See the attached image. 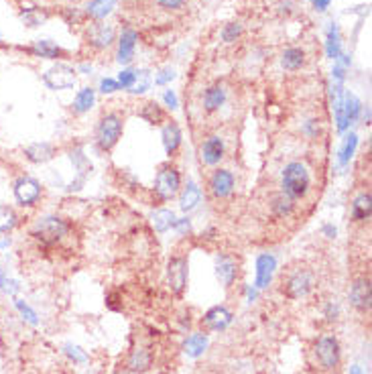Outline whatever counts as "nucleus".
<instances>
[{"label": "nucleus", "instance_id": "obj_26", "mask_svg": "<svg viewBox=\"0 0 372 374\" xmlns=\"http://www.w3.org/2000/svg\"><path fill=\"white\" fill-rule=\"evenodd\" d=\"M308 63V53L301 47H287L281 53V67L287 71H299Z\"/></svg>", "mask_w": 372, "mask_h": 374}, {"label": "nucleus", "instance_id": "obj_36", "mask_svg": "<svg viewBox=\"0 0 372 374\" xmlns=\"http://www.w3.org/2000/svg\"><path fill=\"white\" fill-rule=\"evenodd\" d=\"M326 53L328 57L338 62V57L342 55V41H340V29L336 22H331L330 31H328V41H326Z\"/></svg>", "mask_w": 372, "mask_h": 374}, {"label": "nucleus", "instance_id": "obj_3", "mask_svg": "<svg viewBox=\"0 0 372 374\" xmlns=\"http://www.w3.org/2000/svg\"><path fill=\"white\" fill-rule=\"evenodd\" d=\"M315 289V272L308 265H299L287 270V275L283 277V295L297 301V299H305L311 291Z\"/></svg>", "mask_w": 372, "mask_h": 374}, {"label": "nucleus", "instance_id": "obj_20", "mask_svg": "<svg viewBox=\"0 0 372 374\" xmlns=\"http://www.w3.org/2000/svg\"><path fill=\"white\" fill-rule=\"evenodd\" d=\"M350 216L354 222L358 224H364L368 222L372 216V195L371 191H360L354 200H352V208H350Z\"/></svg>", "mask_w": 372, "mask_h": 374}, {"label": "nucleus", "instance_id": "obj_37", "mask_svg": "<svg viewBox=\"0 0 372 374\" xmlns=\"http://www.w3.org/2000/svg\"><path fill=\"white\" fill-rule=\"evenodd\" d=\"M19 291H21V283L13 275H8V270L0 267V293H4L8 297H17Z\"/></svg>", "mask_w": 372, "mask_h": 374}, {"label": "nucleus", "instance_id": "obj_28", "mask_svg": "<svg viewBox=\"0 0 372 374\" xmlns=\"http://www.w3.org/2000/svg\"><path fill=\"white\" fill-rule=\"evenodd\" d=\"M19 19L25 27L29 29H37V27H43L47 19H49V13L41 8V6H22L19 11Z\"/></svg>", "mask_w": 372, "mask_h": 374}, {"label": "nucleus", "instance_id": "obj_15", "mask_svg": "<svg viewBox=\"0 0 372 374\" xmlns=\"http://www.w3.org/2000/svg\"><path fill=\"white\" fill-rule=\"evenodd\" d=\"M153 350L149 346H132V350L126 356V370L132 374H143L146 370H151L153 366Z\"/></svg>", "mask_w": 372, "mask_h": 374}, {"label": "nucleus", "instance_id": "obj_18", "mask_svg": "<svg viewBox=\"0 0 372 374\" xmlns=\"http://www.w3.org/2000/svg\"><path fill=\"white\" fill-rule=\"evenodd\" d=\"M216 277L226 289H230L234 285V281L238 277V263H236V258L232 254L218 252V256H216Z\"/></svg>", "mask_w": 372, "mask_h": 374}, {"label": "nucleus", "instance_id": "obj_12", "mask_svg": "<svg viewBox=\"0 0 372 374\" xmlns=\"http://www.w3.org/2000/svg\"><path fill=\"white\" fill-rule=\"evenodd\" d=\"M207 187H209V193L216 198V200H226L234 193L236 189V179H234V173L228 171V169H216L209 179H207Z\"/></svg>", "mask_w": 372, "mask_h": 374}, {"label": "nucleus", "instance_id": "obj_30", "mask_svg": "<svg viewBox=\"0 0 372 374\" xmlns=\"http://www.w3.org/2000/svg\"><path fill=\"white\" fill-rule=\"evenodd\" d=\"M21 224V216L19 212L8 206V204H0V234H11L19 228Z\"/></svg>", "mask_w": 372, "mask_h": 374}, {"label": "nucleus", "instance_id": "obj_39", "mask_svg": "<svg viewBox=\"0 0 372 374\" xmlns=\"http://www.w3.org/2000/svg\"><path fill=\"white\" fill-rule=\"evenodd\" d=\"M151 71L149 69H137V80L132 83V88L128 90L130 94H135V96H141V94H145L146 90L151 88Z\"/></svg>", "mask_w": 372, "mask_h": 374}, {"label": "nucleus", "instance_id": "obj_10", "mask_svg": "<svg viewBox=\"0 0 372 374\" xmlns=\"http://www.w3.org/2000/svg\"><path fill=\"white\" fill-rule=\"evenodd\" d=\"M350 305L358 313H371L372 307V283L368 275L356 277L352 281L350 291H348Z\"/></svg>", "mask_w": 372, "mask_h": 374}, {"label": "nucleus", "instance_id": "obj_42", "mask_svg": "<svg viewBox=\"0 0 372 374\" xmlns=\"http://www.w3.org/2000/svg\"><path fill=\"white\" fill-rule=\"evenodd\" d=\"M62 17L69 27H78V25H82L83 19H85V13H82V11L76 8V6H65L62 11Z\"/></svg>", "mask_w": 372, "mask_h": 374}, {"label": "nucleus", "instance_id": "obj_48", "mask_svg": "<svg viewBox=\"0 0 372 374\" xmlns=\"http://www.w3.org/2000/svg\"><path fill=\"white\" fill-rule=\"evenodd\" d=\"M116 90H120V85H118L116 80H112V78L100 80V92H102V94H114Z\"/></svg>", "mask_w": 372, "mask_h": 374}, {"label": "nucleus", "instance_id": "obj_41", "mask_svg": "<svg viewBox=\"0 0 372 374\" xmlns=\"http://www.w3.org/2000/svg\"><path fill=\"white\" fill-rule=\"evenodd\" d=\"M153 2H155V6H157L161 13L173 15V13H181L187 6L189 0H153Z\"/></svg>", "mask_w": 372, "mask_h": 374}, {"label": "nucleus", "instance_id": "obj_7", "mask_svg": "<svg viewBox=\"0 0 372 374\" xmlns=\"http://www.w3.org/2000/svg\"><path fill=\"white\" fill-rule=\"evenodd\" d=\"M181 189V173L175 165H161L155 177V193L159 200H173Z\"/></svg>", "mask_w": 372, "mask_h": 374}, {"label": "nucleus", "instance_id": "obj_9", "mask_svg": "<svg viewBox=\"0 0 372 374\" xmlns=\"http://www.w3.org/2000/svg\"><path fill=\"white\" fill-rule=\"evenodd\" d=\"M76 82H78V71L67 63H53L43 74V83L53 92L69 90V88L76 85Z\"/></svg>", "mask_w": 372, "mask_h": 374}, {"label": "nucleus", "instance_id": "obj_13", "mask_svg": "<svg viewBox=\"0 0 372 374\" xmlns=\"http://www.w3.org/2000/svg\"><path fill=\"white\" fill-rule=\"evenodd\" d=\"M57 155L55 145L47 143V141H35L31 145H27L22 148V157L31 163V165H45L49 161H53Z\"/></svg>", "mask_w": 372, "mask_h": 374}, {"label": "nucleus", "instance_id": "obj_56", "mask_svg": "<svg viewBox=\"0 0 372 374\" xmlns=\"http://www.w3.org/2000/svg\"><path fill=\"white\" fill-rule=\"evenodd\" d=\"M80 71H83V74L92 71V65H88V63H82V65H80Z\"/></svg>", "mask_w": 372, "mask_h": 374}, {"label": "nucleus", "instance_id": "obj_25", "mask_svg": "<svg viewBox=\"0 0 372 374\" xmlns=\"http://www.w3.org/2000/svg\"><path fill=\"white\" fill-rule=\"evenodd\" d=\"M207 346H209V338H207L206 333L195 332L189 333L186 340H184L181 350H184V354L189 356V358H200V356L206 354Z\"/></svg>", "mask_w": 372, "mask_h": 374}, {"label": "nucleus", "instance_id": "obj_2", "mask_svg": "<svg viewBox=\"0 0 372 374\" xmlns=\"http://www.w3.org/2000/svg\"><path fill=\"white\" fill-rule=\"evenodd\" d=\"M311 189V173L301 161H291L281 173V191L293 202L305 200Z\"/></svg>", "mask_w": 372, "mask_h": 374}, {"label": "nucleus", "instance_id": "obj_40", "mask_svg": "<svg viewBox=\"0 0 372 374\" xmlns=\"http://www.w3.org/2000/svg\"><path fill=\"white\" fill-rule=\"evenodd\" d=\"M220 37L224 43H236L240 37H242V25L240 22H228L224 25V29L220 31Z\"/></svg>", "mask_w": 372, "mask_h": 374}, {"label": "nucleus", "instance_id": "obj_44", "mask_svg": "<svg viewBox=\"0 0 372 374\" xmlns=\"http://www.w3.org/2000/svg\"><path fill=\"white\" fill-rule=\"evenodd\" d=\"M135 80H137V69L126 67V69H123V71L118 74V80H116V82H118V85H120L123 90H130Z\"/></svg>", "mask_w": 372, "mask_h": 374}, {"label": "nucleus", "instance_id": "obj_11", "mask_svg": "<svg viewBox=\"0 0 372 374\" xmlns=\"http://www.w3.org/2000/svg\"><path fill=\"white\" fill-rule=\"evenodd\" d=\"M114 41H116V29L112 25H106L102 21H94L85 27V43L92 49L104 51Z\"/></svg>", "mask_w": 372, "mask_h": 374}, {"label": "nucleus", "instance_id": "obj_27", "mask_svg": "<svg viewBox=\"0 0 372 374\" xmlns=\"http://www.w3.org/2000/svg\"><path fill=\"white\" fill-rule=\"evenodd\" d=\"M179 208L181 212H193L202 202V189L195 181H187L184 189H179Z\"/></svg>", "mask_w": 372, "mask_h": 374}, {"label": "nucleus", "instance_id": "obj_14", "mask_svg": "<svg viewBox=\"0 0 372 374\" xmlns=\"http://www.w3.org/2000/svg\"><path fill=\"white\" fill-rule=\"evenodd\" d=\"M277 270V256L270 252H263L256 256V277H254V289H267Z\"/></svg>", "mask_w": 372, "mask_h": 374}, {"label": "nucleus", "instance_id": "obj_8", "mask_svg": "<svg viewBox=\"0 0 372 374\" xmlns=\"http://www.w3.org/2000/svg\"><path fill=\"white\" fill-rule=\"evenodd\" d=\"M187 277H189V261L184 254H173L167 261V285L169 291L181 297L187 289Z\"/></svg>", "mask_w": 372, "mask_h": 374}, {"label": "nucleus", "instance_id": "obj_23", "mask_svg": "<svg viewBox=\"0 0 372 374\" xmlns=\"http://www.w3.org/2000/svg\"><path fill=\"white\" fill-rule=\"evenodd\" d=\"M161 141H163V148H165L167 155L169 157L175 155L184 141V132H181L179 125L173 120H167V125H163V130H161Z\"/></svg>", "mask_w": 372, "mask_h": 374}, {"label": "nucleus", "instance_id": "obj_50", "mask_svg": "<svg viewBox=\"0 0 372 374\" xmlns=\"http://www.w3.org/2000/svg\"><path fill=\"white\" fill-rule=\"evenodd\" d=\"M173 228L177 230L181 236H186L187 232L191 230V222H189V218H181V220H175V226Z\"/></svg>", "mask_w": 372, "mask_h": 374}, {"label": "nucleus", "instance_id": "obj_19", "mask_svg": "<svg viewBox=\"0 0 372 374\" xmlns=\"http://www.w3.org/2000/svg\"><path fill=\"white\" fill-rule=\"evenodd\" d=\"M137 41H139V33L132 27H124L120 37H118V53H116V62L120 65H128L132 62Z\"/></svg>", "mask_w": 372, "mask_h": 374}, {"label": "nucleus", "instance_id": "obj_6", "mask_svg": "<svg viewBox=\"0 0 372 374\" xmlns=\"http://www.w3.org/2000/svg\"><path fill=\"white\" fill-rule=\"evenodd\" d=\"M123 116L118 112H106L96 126V143L102 151H112L123 137Z\"/></svg>", "mask_w": 372, "mask_h": 374}, {"label": "nucleus", "instance_id": "obj_32", "mask_svg": "<svg viewBox=\"0 0 372 374\" xmlns=\"http://www.w3.org/2000/svg\"><path fill=\"white\" fill-rule=\"evenodd\" d=\"M94 102H96V90L88 85V88H82V90L76 94L71 110H74L76 114H85V112H90V110L94 108Z\"/></svg>", "mask_w": 372, "mask_h": 374}, {"label": "nucleus", "instance_id": "obj_17", "mask_svg": "<svg viewBox=\"0 0 372 374\" xmlns=\"http://www.w3.org/2000/svg\"><path fill=\"white\" fill-rule=\"evenodd\" d=\"M226 155V145H224V139L218 137V134H212L207 137L206 141L200 146V157H202V163L204 165H218Z\"/></svg>", "mask_w": 372, "mask_h": 374}, {"label": "nucleus", "instance_id": "obj_4", "mask_svg": "<svg viewBox=\"0 0 372 374\" xmlns=\"http://www.w3.org/2000/svg\"><path fill=\"white\" fill-rule=\"evenodd\" d=\"M313 358L319 370L324 373H333L338 370L342 362V346L333 333H324L315 340L313 344Z\"/></svg>", "mask_w": 372, "mask_h": 374}, {"label": "nucleus", "instance_id": "obj_22", "mask_svg": "<svg viewBox=\"0 0 372 374\" xmlns=\"http://www.w3.org/2000/svg\"><path fill=\"white\" fill-rule=\"evenodd\" d=\"M226 98H228L226 85L220 82L212 83L206 92H204V110H206L207 114L218 112L222 106L226 104Z\"/></svg>", "mask_w": 372, "mask_h": 374}, {"label": "nucleus", "instance_id": "obj_47", "mask_svg": "<svg viewBox=\"0 0 372 374\" xmlns=\"http://www.w3.org/2000/svg\"><path fill=\"white\" fill-rule=\"evenodd\" d=\"M324 317H326V321H338V317H340V305L336 303V301H328L326 305H324Z\"/></svg>", "mask_w": 372, "mask_h": 374}, {"label": "nucleus", "instance_id": "obj_33", "mask_svg": "<svg viewBox=\"0 0 372 374\" xmlns=\"http://www.w3.org/2000/svg\"><path fill=\"white\" fill-rule=\"evenodd\" d=\"M139 116L146 120L149 125H163L165 123V110L157 102H145V104L139 108Z\"/></svg>", "mask_w": 372, "mask_h": 374}, {"label": "nucleus", "instance_id": "obj_35", "mask_svg": "<svg viewBox=\"0 0 372 374\" xmlns=\"http://www.w3.org/2000/svg\"><path fill=\"white\" fill-rule=\"evenodd\" d=\"M356 148H358V134L356 132L346 134L344 143L340 146V153H338V163L342 167L348 165L352 161V157H354V153H356Z\"/></svg>", "mask_w": 372, "mask_h": 374}, {"label": "nucleus", "instance_id": "obj_57", "mask_svg": "<svg viewBox=\"0 0 372 374\" xmlns=\"http://www.w3.org/2000/svg\"><path fill=\"white\" fill-rule=\"evenodd\" d=\"M0 47H6V43H4V39H2V33H0Z\"/></svg>", "mask_w": 372, "mask_h": 374}, {"label": "nucleus", "instance_id": "obj_21", "mask_svg": "<svg viewBox=\"0 0 372 374\" xmlns=\"http://www.w3.org/2000/svg\"><path fill=\"white\" fill-rule=\"evenodd\" d=\"M25 51L31 53L33 57H41V60H60L65 55L62 47L57 43L49 41V39H37V41L31 43Z\"/></svg>", "mask_w": 372, "mask_h": 374}, {"label": "nucleus", "instance_id": "obj_53", "mask_svg": "<svg viewBox=\"0 0 372 374\" xmlns=\"http://www.w3.org/2000/svg\"><path fill=\"white\" fill-rule=\"evenodd\" d=\"M311 2H313V6H315L317 11H326L331 4V0H311Z\"/></svg>", "mask_w": 372, "mask_h": 374}, {"label": "nucleus", "instance_id": "obj_55", "mask_svg": "<svg viewBox=\"0 0 372 374\" xmlns=\"http://www.w3.org/2000/svg\"><path fill=\"white\" fill-rule=\"evenodd\" d=\"M348 374H364V370H362V366H358V364H352Z\"/></svg>", "mask_w": 372, "mask_h": 374}, {"label": "nucleus", "instance_id": "obj_1", "mask_svg": "<svg viewBox=\"0 0 372 374\" xmlns=\"http://www.w3.org/2000/svg\"><path fill=\"white\" fill-rule=\"evenodd\" d=\"M69 222L62 218V216H55V214H47L37 218L31 228H29V236L43 247V249H53L57 244H62L63 240L69 236Z\"/></svg>", "mask_w": 372, "mask_h": 374}, {"label": "nucleus", "instance_id": "obj_31", "mask_svg": "<svg viewBox=\"0 0 372 374\" xmlns=\"http://www.w3.org/2000/svg\"><path fill=\"white\" fill-rule=\"evenodd\" d=\"M114 8H116V0H90V4L85 6V17L94 21H102Z\"/></svg>", "mask_w": 372, "mask_h": 374}, {"label": "nucleus", "instance_id": "obj_43", "mask_svg": "<svg viewBox=\"0 0 372 374\" xmlns=\"http://www.w3.org/2000/svg\"><path fill=\"white\" fill-rule=\"evenodd\" d=\"M63 354H65L71 362H76V364H83V362H88V354L83 352L80 346L65 344V346H63Z\"/></svg>", "mask_w": 372, "mask_h": 374}, {"label": "nucleus", "instance_id": "obj_5", "mask_svg": "<svg viewBox=\"0 0 372 374\" xmlns=\"http://www.w3.org/2000/svg\"><path fill=\"white\" fill-rule=\"evenodd\" d=\"M13 198L17 202V206L22 209L35 208L43 198V186L41 181L33 175L22 173L15 181H13Z\"/></svg>", "mask_w": 372, "mask_h": 374}, {"label": "nucleus", "instance_id": "obj_45", "mask_svg": "<svg viewBox=\"0 0 372 374\" xmlns=\"http://www.w3.org/2000/svg\"><path fill=\"white\" fill-rule=\"evenodd\" d=\"M301 132L308 137V139H317L319 137V132H322V123L319 120H308L305 125H303V128H301Z\"/></svg>", "mask_w": 372, "mask_h": 374}, {"label": "nucleus", "instance_id": "obj_24", "mask_svg": "<svg viewBox=\"0 0 372 374\" xmlns=\"http://www.w3.org/2000/svg\"><path fill=\"white\" fill-rule=\"evenodd\" d=\"M269 208L270 214H273L275 218L285 220V218H291V216L295 214V202H293L291 198H287L283 191H279V193H273V195H270Z\"/></svg>", "mask_w": 372, "mask_h": 374}, {"label": "nucleus", "instance_id": "obj_52", "mask_svg": "<svg viewBox=\"0 0 372 374\" xmlns=\"http://www.w3.org/2000/svg\"><path fill=\"white\" fill-rule=\"evenodd\" d=\"M13 244V238L11 234H0V250H8Z\"/></svg>", "mask_w": 372, "mask_h": 374}, {"label": "nucleus", "instance_id": "obj_54", "mask_svg": "<svg viewBox=\"0 0 372 374\" xmlns=\"http://www.w3.org/2000/svg\"><path fill=\"white\" fill-rule=\"evenodd\" d=\"M256 295H259V289H254V287H250V285H248L247 287L248 303H254V301H256Z\"/></svg>", "mask_w": 372, "mask_h": 374}, {"label": "nucleus", "instance_id": "obj_51", "mask_svg": "<svg viewBox=\"0 0 372 374\" xmlns=\"http://www.w3.org/2000/svg\"><path fill=\"white\" fill-rule=\"evenodd\" d=\"M322 232H324V236L330 238V240H333V238L338 236V228H336L333 224H324V226H322Z\"/></svg>", "mask_w": 372, "mask_h": 374}, {"label": "nucleus", "instance_id": "obj_29", "mask_svg": "<svg viewBox=\"0 0 372 374\" xmlns=\"http://www.w3.org/2000/svg\"><path fill=\"white\" fill-rule=\"evenodd\" d=\"M342 114L346 118L348 125H354L360 114H362V102L358 100V96L354 92H344V98H342Z\"/></svg>", "mask_w": 372, "mask_h": 374}, {"label": "nucleus", "instance_id": "obj_46", "mask_svg": "<svg viewBox=\"0 0 372 374\" xmlns=\"http://www.w3.org/2000/svg\"><path fill=\"white\" fill-rule=\"evenodd\" d=\"M175 80V69L173 67H163L157 76H155V83L157 85H167L169 82Z\"/></svg>", "mask_w": 372, "mask_h": 374}, {"label": "nucleus", "instance_id": "obj_49", "mask_svg": "<svg viewBox=\"0 0 372 374\" xmlns=\"http://www.w3.org/2000/svg\"><path fill=\"white\" fill-rule=\"evenodd\" d=\"M163 102H165L169 110H177V108H179V100H177V96H175L173 90H165V92H163Z\"/></svg>", "mask_w": 372, "mask_h": 374}, {"label": "nucleus", "instance_id": "obj_34", "mask_svg": "<svg viewBox=\"0 0 372 374\" xmlns=\"http://www.w3.org/2000/svg\"><path fill=\"white\" fill-rule=\"evenodd\" d=\"M151 220H153V228L157 230L159 234H165L167 230L173 228L175 226V214L171 212V209H157L153 216H151Z\"/></svg>", "mask_w": 372, "mask_h": 374}, {"label": "nucleus", "instance_id": "obj_38", "mask_svg": "<svg viewBox=\"0 0 372 374\" xmlns=\"http://www.w3.org/2000/svg\"><path fill=\"white\" fill-rule=\"evenodd\" d=\"M15 310L21 313V317L29 324V326H39V315H37V312L25 301V299H19V297H15Z\"/></svg>", "mask_w": 372, "mask_h": 374}, {"label": "nucleus", "instance_id": "obj_16", "mask_svg": "<svg viewBox=\"0 0 372 374\" xmlns=\"http://www.w3.org/2000/svg\"><path fill=\"white\" fill-rule=\"evenodd\" d=\"M232 319H234V315L226 305H214L202 317V326L206 328L207 332H224L232 324Z\"/></svg>", "mask_w": 372, "mask_h": 374}]
</instances>
